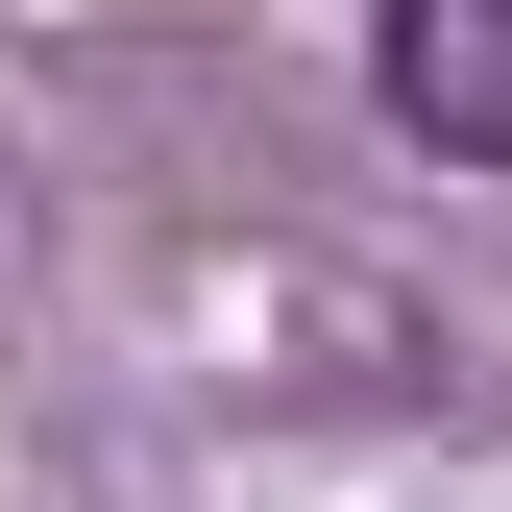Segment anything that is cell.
I'll use <instances>...</instances> for the list:
<instances>
[{
    "instance_id": "obj_1",
    "label": "cell",
    "mask_w": 512,
    "mask_h": 512,
    "mask_svg": "<svg viewBox=\"0 0 512 512\" xmlns=\"http://www.w3.org/2000/svg\"><path fill=\"white\" fill-rule=\"evenodd\" d=\"M366 74H391V122H415V147L512 171V0H391V25H366Z\"/></svg>"
}]
</instances>
